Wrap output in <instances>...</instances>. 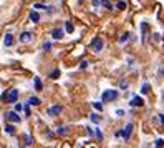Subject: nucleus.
I'll list each match as a JSON object with an SVG mask.
<instances>
[{"instance_id": "obj_16", "label": "nucleus", "mask_w": 164, "mask_h": 148, "mask_svg": "<svg viewBox=\"0 0 164 148\" xmlns=\"http://www.w3.org/2000/svg\"><path fill=\"white\" fill-rule=\"evenodd\" d=\"M65 30H66L68 33H73V30H75V29H73L72 22H66V23H65Z\"/></svg>"}, {"instance_id": "obj_25", "label": "nucleus", "mask_w": 164, "mask_h": 148, "mask_svg": "<svg viewBox=\"0 0 164 148\" xmlns=\"http://www.w3.org/2000/svg\"><path fill=\"white\" fill-rule=\"evenodd\" d=\"M58 75H60V70H55L50 73V78H58Z\"/></svg>"}, {"instance_id": "obj_30", "label": "nucleus", "mask_w": 164, "mask_h": 148, "mask_svg": "<svg viewBox=\"0 0 164 148\" xmlns=\"http://www.w3.org/2000/svg\"><path fill=\"white\" fill-rule=\"evenodd\" d=\"M91 4H93V7H98L100 5V0H91Z\"/></svg>"}, {"instance_id": "obj_21", "label": "nucleus", "mask_w": 164, "mask_h": 148, "mask_svg": "<svg viewBox=\"0 0 164 148\" xmlns=\"http://www.w3.org/2000/svg\"><path fill=\"white\" fill-rule=\"evenodd\" d=\"M89 118H91V122H93V123H100V116L95 115V113H93V115L89 116Z\"/></svg>"}, {"instance_id": "obj_7", "label": "nucleus", "mask_w": 164, "mask_h": 148, "mask_svg": "<svg viewBox=\"0 0 164 148\" xmlns=\"http://www.w3.org/2000/svg\"><path fill=\"white\" fill-rule=\"evenodd\" d=\"M60 113H61V107H50V108H48V115L57 116V115H60Z\"/></svg>"}, {"instance_id": "obj_5", "label": "nucleus", "mask_w": 164, "mask_h": 148, "mask_svg": "<svg viewBox=\"0 0 164 148\" xmlns=\"http://www.w3.org/2000/svg\"><path fill=\"white\" fill-rule=\"evenodd\" d=\"M131 131H133V123H128V125L123 128V131H121V137L124 138V140H128L129 138V135H131Z\"/></svg>"}, {"instance_id": "obj_8", "label": "nucleus", "mask_w": 164, "mask_h": 148, "mask_svg": "<svg viewBox=\"0 0 164 148\" xmlns=\"http://www.w3.org/2000/svg\"><path fill=\"white\" fill-rule=\"evenodd\" d=\"M143 103H144V101H143V98H141V97H134L131 100V107H143Z\"/></svg>"}, {"instance_id": "obj_27", "label": "nucleus", "mask_w": 164, "mask_h": 148, "mask_svg": "<svg viewBox=\"0 0 164 148\" xmlns=\"http://www.w3.org/2000/svg\"><path fill=\"white\" fill-rule=\"evenodd\" d=\"M58 135H60V137H65V135H66V128H58Z\"/></svg>"}, {"instance_id": "obj_23", "label": "nucleus", "mask_w": 164, "mask_h": 148, "mask_svg": "<svg viewBox=\"0 0 164 148\" xmlns=\"http://www.w3.org/2000/svg\"><path fill=\"white\" fill-rule=\"evenodd\" d=\"M23 140H25V145H27V146H30V145H32V137L25 135V138H23Z\"/></svg>"}, {"instance_id": "obj_9", "label": "nucleus", "mask_w": 164, "mask_h": 148, "mask_svg": "<svg viewBox=\"0 0 164 148\" xmlns=\"http://www.w3.org/2000/svg\"><path fill=\"white\" fill-rule=\"evenodd\" d=\"M12 44H13V37L8 33V35H5V38H4V45L5 47H12Z\"/></svg>"}, {"instance_id": "obj_22", "label": "nucleus", "mask_w": 164, "mask_h": 148, "mask_svg": "<svg viewBox=\"0 0 164 148\" xmlns=\"http://www.w3.org/2000/svg\"><path fill=\"white\" fill-rule=\"evenodd\" d=\"M5 131H7V133H8V135H13V131H15V128H13V126H12V125H8V126H7V128H5Z\"/></svg>"}, {"instance_id": "obj_26", "label": "nucleus", "mask_w": 164, "mask_h": 148, "mask_svg": "<svg viewBox=\"0 0 164 148\" xmlns=\"http://www.w3.org/2000/svg\"><path fill=\"white\" fill-rule=\"evenodd\" d=\"M80 68H81V70H85V68H88V62H86V60H83V62H81V63H80Z\"/></svg>"}, {"instance_id": "obj_3", "label": "nucleus", "mask_w": 164, "mask_h": 148, "mask_svg": "<svg viewBox=\"0 0 164 148\" xmlns=\"http://www.w3.org/2000/svg\"><path fill=\"white\" fill-rule=\"evenodd\" d=\"M32 40H33V33L32 32H23L20 35V42H22V44H30Z\"/></svg>"}, {"instance_id": "obj_6", "label": "nucleus", "mask_w": 164, "mask_h": 148, "mask_svg": "<svg viewBox=\"0 0 164 148\" xmlns=\"http://www.w3.org/2000/svg\"><path fill=\"white\" fill-rule=\"evenodd\" d=\"M5 116H7L10 122H13V123H20V122H22V118H20V116H18L15 112H7V113H5Z\"/></svg>"}, {"instance_id": "obj_24", "label": "nucleus", "mask_w": 164, "mask_h": 148, "mask_svg": "<svg viewBox=\"0 0 164 148\" xmlns=\"http://www.w3.org/2000/svg\"><path fill=\"white\" fill-rule=\"evenodd\" d=\"M93 107H95L96 110H100V112L103 110V105H101V101H96V103H93Z\"/></svg>"}, {"instance_id": "obj_29", "label": "nucleus", "mask_w": 164, "mask_h": 148, "mask_svg": "<svg viewBox=\"0 0 164 148\" xmlns=\"http://www.w3.org/2000/svg\"><path fill=\"white\" fill-rule=\"evenodd\" d=\"M126 87H128V82H126V80H123V82L119 83V88H121V90H124Z\"/></svg>"}, {"instance_id": "obj_15", "label": "nucleus", "mask_w": 164, "mask_h": 148, "mask_svg": "<svg viewBox=\"0 0 164 148\" xmlns=\"http://www.w3.org/2000/svg\"><path fill=\"white\" fill-rule=\"evenodd\" d=\"M116 8H118V10H124V8H126V2H124V0H119L118 4H116Z\"/></svg>"}, {"instance_id": "obj_1", "label": "nucleus", "mask_w": 164, "mask_h": 148, "mask_svg": "<svg viewBox=\"0 0 164 148\" xmlns=\"http://www.w3.org/2000/svg\"><path fill=\"white\" fill-rule=\"evenodd\" d=\"M116 98H118V92L116 90H106L103 93V97H101V100L103 101H113V100H116Z\"/></svg>"}, {"instance_id": "obj_20", "label": "nucleus", "mask_w": 164, "mask_h": 148, "mask_svg": "<svg viewBox=\"0 0 164 148\" xmlns=\"http://www.w3.org/2000/svg\"><path fill=\"white\" fill-rule=\"evenodd\" d=\"M148 92H149V85H148V83H144L143 87H141V93H148Z\"/></svg>"}, {"instance_id": "obj_14", "label": "nucleus", "mask_w": 164, "mask_h": 148, "mask_svg": "<svg viewBox=\"0 0 164 148\" xmlns=\"http://www.w3.org/2000/svg\"><path fill=\"white\" fill-rule=\"evenodd\" d=\"M100 4L103 5V7H106L108 10H113V5H111L110 2H108V0H100Z\"/></svg>"}, {"instance_id": "obj_32", "label": "nucleus", "mask_w": 164, "mask_h": 148, "mask_svg": "<svg viewBox=\"0 0 164 148\" xmlns=\"http://www.w3.org/2000/svg\"><path fill=\"white\" fill-rule=\"evenodd\" d=\"M116 115H118V116H123V115H124V112H123V110H116Z\"/></svg>"}, {"instance_id": "obj_35", "label": "nucleus", "mask_w": 164, "mask_h": 148, "mask_svg": "<svg viewBox=\"0 0 164 148\" xmlns=\"http://www.w3.org/2000/svg\"><path fill=\"white\" fill-rule=\"evenodd\" d=\"M78 2H80V4H81V2H83V0H78Z\"/></svg>"}, {"instance_id": "obj_31", "label": "nucleus", "mask_w": 164, "mask_h": 148, "mask_svg": "<svg viewBox=\"0 0 164 148\" xmlns=\"http://www.w3.org/2000/svg\"><path fill=\"white\" fill-rule=\"evenodd\" d=\"M154 40H156V42H161V35H159V33H154Z\"/></svg>"}, {"instance_id": "obj_18", "label": "nucleus", "mask_w": 164, "mask_h": 148, "mask_svg": "<svg viewBox=\"0 0 164 148\" xmlns=\"http://www.w3.org/2000/svg\"><path fill=\"white\" fill-rule=\"evenodd\" d=\"M128 38H129V33H123L121 38H119V44H124V42H126Z\"/></svg>"}, {"instance_id": "obj_10", "label": "nucleus", "mask_w": 164, "mask_h": 148, "mask_svg": "<svg viewBox=\"0 0 164 148\" xmlns=\"http://www.w3.org/2000/svg\"><path fill=\"white\" fill-rule=\"evenodd\" d=\"M51 37H53L55 40H60L61 37H63V30H60V29H55V30H53V33H51Z\"/></svg>"}, {"instance_id": "obj_2", "label": "nucleus", "mask_w": 164, "mask_h": 148, "mask_svg": "<svg viewBox=\"0 0 164 148\" xmlns=\"http://www.w3.org/2000/svg\"><path fill=\"white\" fill-rule=\"evenodd\" d=\"M17 100H18V90H15V88L8 90V93H7V98H5V101H7V103H15Z\"/></svg>"}, {"instance_id": "obj_28", "label": "nucleus", "mask_w": 164, "mask_h": 148, "mask_svg": "<svg viewBox=\"0 0 164 148\" xmlns=\"http://www.w3.org/2000/svg\"><path fill=\"white\" fill-rule=\"evenodd\" d=\"M154 145H156V146H164V140H161V138H159V140L154 141Z\"/></svg>"}, {"instance_id": "obj_34", "label": "nucleus", "mask_w": 164, "mask_h": 148, "mask_svg": "<svg viewBox=\"0 0 164 148\" xmlns=\"http://www.w3.org/2000/svg\"><path fill=\"white\" fill-rule=\"evenodd\" d=\"M161 123L164 125V115H161Z\"/></svg>"}, {"instance_id": "obj_11", "label": "nucleus", "mask_w": 164, "mask_h": 148, "mask_svg": "<svg viewBox=\"0 0 164 148\" xmlns=\"http://www.w3.org/2000/svg\"><path fill=\"white\" fill-rule=\"evenodd\" d=\"M33 83H35V90H37V92H42V88H43L42 80H40V78H35V80H33Z\"/></svg>"}, {"instance_id": "obj_4", "label": "nucleus", "mask_w": 164, "mask_h": 148, "mask_svg": "<svg viewBox=\"0 0 164 148\" xmlns=\"http://www.w3.org/2000/svg\"><path fill=\"white\" fill-rule=\"evenodd\" d=\"M91 47H93V50H95V52H101V50H103V40H101V38H95L91 42Z\"/></svg>"}, {"instance_id": "obj_12", "label": "nucleus", "mask_w": 164, "mask_h": 148, "mask_svg": "<svg viewBox=\"0 0 164 148\" xmlns=\"http://www.w3.org/2000/svg\"><path fill=\"white\" fill-rule=\"evenodd\" d=\"M30 20H32V22H40V15L37 14V12H30Z\"/></svg>"}, {"instance_id": "obj_33", "label": "nucleus", "mask_w": 164, "mask_h": 148, "mask_svg": "<svg viewBox=\"0 0 164 148\" xmlns=\"http://www.w3.org/2000/svg\"><path fill=\"white\" fill-rule=\"evenodd\" d=\"M5 98H7V92H4V93L0 95V100H5Z\"/></svg>"}, {"instance_id": "obj_19", "label": "nucleus", "mask_w": 164, "mask_h": 148, "mask_svg": "<svg viewBox=\"0 0 164 148\" xmlns=\"http://www.w3.org/2000/svg\"><path fill=\"white\" fill-rule=\"evenodd\" d=\"M23 110H25V115L30 116V113H32V110H30V103H27L25 107H23Z\"/></svg>"}, {"instance_id": "obj_13", "label": "nucleus", "mask_w": 164, "mask_h": 148, "mask_svg": "<svg viewBox=\"0 0 164 148\" xmlns=\"http://www.w3.org/2000/svg\"><path fill=\"white\" fill-rule=\"evenodd\" d=\"M28 103H30V105H33V107H37V105H40V98H37V97H30V98H28Z\"/></svg>"}, {"instance_id": "obj_17", "label": "nucleus", "mask_w": 164, "mask_h": 148, "mask_svg": "<svg viewBox=\"0 0 164 148\" xmlns=\"http://www.w3.org/2000/svg\"><path fill=\"white\" fill-rule=\"evenodd\" d=\"M95 135H96V138H98V140H103V133H101V130H100V128H96V130H95Z\"/></svg>"}]
</instances>
